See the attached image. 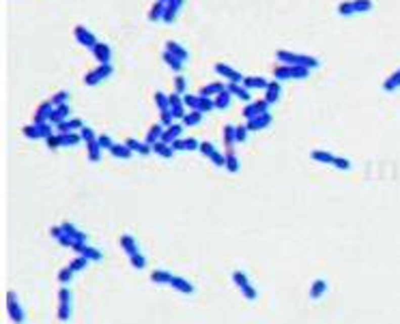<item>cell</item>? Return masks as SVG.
Wrapping results in <instances>:
<instances>
[{"mask_svg": "<svg viewBox=\"0 0 400 324\" xmlns=\"http://www.w3.org/2000/svg\"><path fill=\"white\" fill-rule=\"evenodd\" d=\"M276 58L282 65H291V67H305V69H319V67H321V61L317 56L299 54V52H288V49H278Z\"/></svg>", "mask_w": 400, "mask_h": 324, "instance_id": "cell-1", "label": "cell"}, {"mask_svg": "<svg viewBox=\"0 0 400 324\" xmlns=\"http://www.w3.org/2000/svg\"><path fill=\"white\" fill-rule=\"evenodd\" d=\"M312 69H305V67H291V65H278L274 67V80L282 82V80H305L310 78Z\"/></svg>", "mask_w": 400, "mask_h": 324, "instance_id": "cell-2", "label": "cell"}, {"mask_svg": "<svg viewBox=\"0 0 400 324\" xmlns=\"http://www.w3.org/2000/svg\"><path fill=\"white\" fill-rule=\"evenodd\" d=\"M73 313V294L71 290L63 286L58 290V320L61 322H69Z\"/></svg>", "mask_w": 400, "mask_h": 324, "instance_id": "cell-3", "label": "cell"}, {"mask_svg": "<svg viewBox=\"0 0 400 324\" xmlns=\"http://www.w3.org/2000/svg\"><path fill=\"white\" fill-rule=\"evenodd\" d=\"M7 313H9V318H11L13 324H24V322H26V311H24L20 298H18V294H15L13 290L7 292Z\"/></svg>", "mask_w": 400, "mask_h": 324, "instance_id": "cell-4", "label": "cell"}, {"mask_svg": "<svg viewBox=\"0 0 400 324\" xmlns=\"http://www.w3.org/2000/svg\"><path fill=\"white\" fill-rule=\"evenodd\" d=\"M233 281H235V286L241 290V294L248 298V301H256V298H258L256 288L252 286V281L248 279V275H245L243 271H235L233 273Z\"/></svg>", "mask_w": 400, "mask_h": 324, "instance_id": "cell-5", "label": "cell"}, {"mask_svg": "<svg viewBox=\"0 0 400 324\" xmlns=\"http://www.w3.org/2000/svg\"><path fill=\"white\" fill-rule=\"evenodd\" d=\"M112 73H114L112 65H99V67H95L93 71H88L86 75H84V84H86V86H97L99 82L108 80Z\"/></svg>", "mask_w": 400, "mask_h": 324, "instance_id": "cell-6", "label": "cell"}, {"mask_svg": "<svg viewBox=\"0 0 400 324\" xmlns=\"http://www.w3.org/2000/svg\"><path fill=\"white\" fill-rule=\"evenodd\" d=\"M73 37H75V41H78L82 47H88V49H93V47L99 43V39L93 35L86 26H82V24H78V26L73 28Z\"/></svg>", "mask_w": 400, "mask_h": 324, "instance_id": "cell-7", "label": "cell"}, {"mask_svg": "<svg viewBox=\"0 0 400 324\" xmlns=\"http://www.w3.org/2000/svg\"><path fill=\"white\" fill-rule=\"evenodd\" d=\"M213 71H215L217 75H222L226 82H235V84H241L243 78H245V75H241L239 71L233 69V67L226 65V63H215V65H213Z\"/></svg>", "mask_w": 400, "mask_h": 324, "instance_id": "cell-8", "label": "cell"}, {"mask_svg": "<svg viewBox=\"0 0 400 324\" xmlns=\"http://www.w3.org/2000/svg\"><path fill=\"white\" fill-rule=\"evenodd\" d=\"M265 112H269V103L265 99H258V101H250V103L243 107L241 114L245 116V121H250V118H256V116L265 114Z\"/></svg>", "mask_w": 400, "mask_h": 324, "instance_id": "cell-9", "label": "cell"}, {"mask_svg": "<svg viewBox=\"0 0 400 324\" xmlns=\"http://www.w3.org/2000/svg\"><path fill=\"white\" fill-rule=\"evenodd\" d=\"M71 249L78 253V255H84V258L91 260V262H99L101 258H104L101 249H97V247H91V245H86V243H75Z\"/></svg>", "mask_w": 400, "mask_h": 324, "instance_id": "cell-10", "label": "cell"}, {"mask_svg": "<svg viewBox=\"0 0 400 324\" xmlns=\"http://www.w3.org/2000/svg\"><path fill=\"white\" fill-rule=\"evenodd\" d=\"M168 99H170V112H172L174 121H183V116L190 112V110L185 107L183 95H176V92H172V95H168Z\"/></svg>", "mask_w": 400, "mask_h": 324, "instance_id": "cell-11", "label": "cell"}, {"mask_svg": "<svg viewBox=\"0 0 400 324\" xmlns=\"http://www.w3.org/2000/svg\"><path fill=\"white\" fill-rule=\"evenodd\" d=\"M52 112H54V103L52 101H43V103H39V107L35 110V116H32V123H50V118H52Z\"/></svg>", "mask_w": 400, "mask_h": 324, "instance_id": "cell-12", "label": "cell"}, {"mask_svg": "<svg viewBox=\"0 0 400 324\" xmlns=\"http://www.w3.org/2000/svg\"><path fill=\"white\" fill-rule=\"evenodd\" d=\"M271 123H274V116H271V112H265L256 118H250V121L245 123V127H248L250 131H262V129H267Z\"/></svg>", "mask_w": 400, "mask_h": 324, "instance_id": "cell-13", "label": "cell"}, {"mask_svg": "<svg viewBox=\"0 0 400 324\" xmlns=\"http://www.w3.org/2000/svg\"><path fill=\"white\" fill-rule=\"evenodd\" d=\"M93 54H95V58L99 61V65H112V49H110L108 43H99L93 47Z\"/></svg>", "mask_w": 400, "mask_h": 324, "instance_id": "cell-14", "label": "cell"}, {"mask_svg": "<svg viewBox=\"0 0 400 324\" xmlns=\"http://www.w3.org/2000/svg\"><path fill=\"white\" fill-rule=\"evenodd\" d=\"M183 123H172L170 127H166L164 129V135H161V142H166V144H172L174 140H179L181 138V133H183Z\"/></svg>", "mask_w": 400, "mask_h": 324, "instance_id": "cell-15", "label": "cell"}, {"mask_svg": "<svg viewBox=\"0 0 400 324\" xmlns=\"http://www.w3.org/2000/svg\"><path fill=\"white\" fill-rule=\"evenodd\" d=\"M226 90L231 92L233 97H237V99H241V101H248L250 103V99H252V95H250V88H245L243 84H235V82H228L226 84Z\"/></svg>", "mask_w": 400, "mask_h": 324, "instance_id": "cell-16", "label": "cell"}, {"mask_svg": "<svg viewBox=\"0 0 400 324\" xmlns=\"http://www.w3.org/2000/svg\"><path fill=\"white\" fill-rule=\"evenodd\" d=\"M69 118H71V107H69V103H65V105H56L54 107L50 123H52V125H61L65 121H69Z\"/></svg>", "mask_w": 400, "mask_h": 324, "instance_id": "cell-17", "label": "cell"}, {"mask_svg": "<svg viewBox=\"0 0 400 324\" xmlns=\"http://www.w3.org/2000/svg\"><path fill=\"white\" fill-rule=\"evenodd\" d=\"M170 288H174L176 292H181V294H194V284H190L185 277H179V275H172Z\"/></svg>", "mask_w": 400, "mask_h": 324, "instance_id": "cell-18", "label": "cell"}, {"mask_svg": "<svg viewBox=\"0 0 400 324\" xmlns=\"http://www.w3.org/2000/svg\"><path fill=\"white\" fill-rule=\"evenodd\" d=\"M61 228L65 230V234L69 236L71 241H75V243H86V234H84L80 228H75L73 224H69V221H63Z\"/></svg>", "mask_w": 400, "mask_h": 324, "instance_id": "cell-19", "label": "cell"}, {"mask_svg": "<svg viewBox=\"0 0 400 324\" xmlns=\"http://www.w3.org/2000/svg\"><path fill=\"white\" fill-rule=\"evenodd\" d=\"M183 3H185V0H168V3H166V11H164V20H161V22H166V24L174 22L176 20V13L183 7Z\"/></svg>", "mask_w": 400, "mask_h": 324, "instance_id": "cell-20", "label": "cell"}, {"mask_svg": "<svg viewBox=\"0 0 400 324\" xmlns=\"http://www.w3.org/2000/svg\"><path fill=\"white\" fill-rule=\"evenodd\" d=\"M166 52H170L172 56H176V58H181L183 63H187L190 61V54H187V49L179 43V41H166Z\"/></svg>", "mask_w": 400, "mask_h": 324, "instance_id": "cell-21", "label": "cell"}, {"mask_svg": "<svg viewBox=\"0 0 400 324\" xmlns=\"http://www.w3.org/2000/svg\"><path fill=\"white\" fill-rule=\"evenodd\" d=\"M170 146H172L176 152L179 150H198L200 148V142L198 140H194V138H179V140H174L172 144H170Z\"/></svg>", "mask_w": 400, "mask_h": 324, "instance_id": "cell-22", "label": "cell"}, {"mask_svg": "<svg viewBox=\"0 0 400 324\" xmlns=\"http://www.w3.org/2000/svg\"><path fill=\"white\" fill-rule=\"evenodd\" d=\"M50 236H52L54 241L61 243L63 247H73L75 245V241H71V238L65 234V230L61 226H52V228H50Z\"/></svg>", "mask_w": 400, "mask_h": 324, "instance_id": "cell-23", "label": "cell"}, {"mask_svg": "<svg viewBox=\"0 0 400 324\" xmlns=\"http://www.w3.org/2000/svg\"><path fill=\"white\" fill-rule=\"evenodd\" d=\"M327 292V281L323 279V277H319V279H314L312 284H310V298L312 301H319V298Z\"/></svg>", "mask_w": 400, "mask_h": 324, "instance_id": "cell-24", "label": "cell"}, {"mask_svg": "<svg viewBox=\"0 0 400 324\" xmlns=\"http://www.w3.org/2000/svg\"><path fill=\"white\" fill-rule=\"evenodd\" d=\"M222 138H224V146H226V150L235 148V142H237V125H224V129H222Z\"/></svg>", "mask_w": 400, "mask_h": 324, "instance_id": "cell-25", "label": "cell"}, {"mask_svg": "<svg viewBox=\"0 0 400 324\" xmlns=\"http://www.w3.org/2000/svg\"><path fill=\"white\" fill-rule=\"evenodd\" d=\"M241 84H243L245 88H250V90H254V88H262V90H265L269 86V82L265 78H260V75H245Z\"/></svg>", "mask_w": 400, "mask_h": 324, "instance_id": "cell-26", "label": "cell"}, {"mask_svg": "<svg viewBox=\"0 0 400 324\" xmlns=\"http://www.w3.org/2000/svg\"><path fill=\"white\" fill-rule=\"evenodd\" d=\"M224 88H226L224 82H211V84H207V86H202V88L198 90V95H200V97H211V99H213V97L219 95V92H222Z\"/></svg>", "mask_w": 400, "mask_h": 324, "instance_id": "cell-27", "label": "cell"}, {"mask_svg": "<svg viewBox=\"0 0 400 324\" xmlns=\"http://www.w3.org/2000/svg\"><path fill=\"white\" fill-rule=\"evenodd\" d=\"M121 247H123V251L129 255H136V253H140V249H138V243H136V238L131 236V234H123L121 236Z\"/></svg>", "mask_w": 400, "mask_h": 324, "instance_id": "cell-28", "label": "cell"}, {"mask_svg": "<svg viewBox=\"0 0 400 324\" xmlns=\"http://www.w3.org/2000/svg\"><path fill=\"white\" fill-rule=\"evenodd\" d=\"M161 61H164V63H166V65H168L174 73H181V71H183V67H185V63L181 61V58L172 56L170 52H166V49H164V54H161Z\"/></svg>", "mask_w": 400, "mask_h": 324, "instance_id": "cell-29", "label": "cell"}, {"mask_svg": "<svg viewBox=\"0 0 400 324\" xmlns=\"http://www.w3.org/2000/svg\"><path fill=\"white\" fill-rule=\"evenodd\" d=\"M280 90H282V88H280V82L278 80H271L269 86L265 88V101H267L269 105L276 103V101L280 99Z\"/></svg>", "mask_w": 400, "mask_h": 324, "instance_id": "cell-30", "label": "cell"}, {"mask_svg": "<svg viewBox=\"0 0 400 324\" xmlns=\"http://www.w3.org/2000/svg\"><path fill=\"white\" fill-rule=\"evenodd\" d=\"M153 152H155V155H159L161 159H172L174 157V148L170 146V144H166V142H157V144H153Z\"/></svg>", "mask_w": 400, "mask_h": 324, "instance_id": "cell-31", "label": "cell"}, {"mask_svg": "<svg viewBox=\"0 0 400 324\" xmlns=\"http://www.w3.org/2000/svg\"><path fill=\"white\" fill-rule=\"evenodd\" d=\"M164 129H166V127L161 125V123H155V125H153L151 129L147 131V140H144V142L151 144V146H153V144H157V142L161 140V135H164Z\"/></svg>", "mask_w": 400, "mask_h": 324, "instance_id": "cell-32", "label": "cell"}, {"mask_svg": "<svg viewBox=\"0 0 400 324\" xmlns=\"http://www.w3.org/2000/svg\"><path fill=\"white\" fill-rule=\"evenodd\" d=\"M82 127H84V123L80 118H69V121L56 125V129H58V133H73L75 129H82Z\"/></svg>", "mask_w": 400, "mask_h": 324, "instance_id": "cell-33", "label": "cell"}, {"mask_svg": "<svg viewBox=\"0 0 400 324\" xmlns=\"http://www.w3.org/2000/svg\"><path fill=\"white\" fill-rule=\"evenodd\" d=\"M398 88H400V69H396L394 73H389L385 78V82H383V90H385V92H394Z\"/></svg>", "mask_w": 400, "mask_h": 324, "instance_id": "cell-34", "label": "cell"}, {"mask_svg": "<svg viewBox=\"0 0 400 324\" xmlns=\"http://www.w3.org/2000/svg\"><path fill=\"white\" fill-rule=\"evenodd\" d=\"M125 144H127V146H129L134 152H138V155H144V157H147V155H151V152H153V146H151V144H147V142L127 140Z\"/></svg>", "mask_w": 400, "mask_h": 324, "instance_id": "cell-35", "label": "cell"}, {"mask_svg": "<svg viewBox=\"0 0 400 324\" xmlns=\"http://www.w3.org/2000/svg\"><path fill=\"white\" fill-rule=\"evenodd\" d=\"M310 157H312L314 161H319V164H325V166H334V161H336V155H331L329 150H321V148L312 150Z\"/></svg>", "mask_w": 400, "mask_h": 324, "instance_id": "cell-36", "label": "cell"}, {"mask_svg": "<svg viewBox=\"0 0 400 324\" xmlns=\"http://www.w3.org/2000/svg\"><path fill=\"white\" fill-rule=\"evenodd\" d=\"M110 155L116 157V159H131L134 150L127 146V144H114V146L110 148Z\"/></svg>", "mask_w": 400, "mask_h": 324, "instance_id": "cell-37", "label": "cell"}, {"mask_svg": "<svg viewBox=\"0 0 400 324\" xmlns=\"http://www.w3.org/2000/svg\"><path fill=\"white\" fill-rule=\"evenodd\" d=\"M239 168H241V164H239V157L235 155V148L226 150V170L231 174H237V172H239Z\"/></svg>", "mask_w": 400, "mask_h": 324, "instance_id": "cell-38", "label": "cell"}, {"mask_svg": "<svg viewBox=\"0 0 400 324\" xmlns=\"http://www.w3.org/2000/svg\"><path fill=\"white\" fill-rule=\"evenodd\" d=\"M164 11H166V3H159L155 0L149 11V22H157V20H164Z\"/></svg>", "mask_w": 400, "mask_h": 324, "instance_id": "cell-39", "label": "cell"}, {"mask_svg": "<svg viewBox=\"0 0 400 324\" xmlns=\"http://www.w3.org/2000/svg\"><path fill=\"white\" fill-rule=\"evenodd\" d=\"M170 279H172V273L168 271H153L151 273V281L159 286H170Z\"/></svg>", "mask_w": 400, "mask_h": 324, "instance_id": "cell-40", "label": "cell"}, {"mask_svg": "<svg viewBox=\"0 0 400 324\" xmlns=\"http://www.w3.org/2000/svg\"><path fill=\"white\" fill-rule=\"evenodd\" d=\"M213 101H215V110H226L228 105H231V101H233V95L228 92L226 88L219 92V95H215L213 97Z\"/></svg>", "mask_w": 400, "mask_h": 324, "instance_id": "cell-41", "label": "cell"}, {"mask_svg": "<svg viewBox=\"0 0 400 324\" xmlns=\"http://www.w3.org/2000/svg\"><path fill=\"white\" fill-rule=\"evenodd\" d=\"M86 150H88V159L93 161V164H97V161L101 159V148L99 146V142L97 140H91V142H86Z\"/></svg>", "mask_w": 400, "mask_h": 324, "instance_id": "cell-42", "label": "cell"}, {"mask_svg": "<svg viewBox=\"0 0 400 324\" xmlns=\"http://www.w3.org/2000/svg\"><path fill=\"white\" fill-rule=\"evenodd\" d=\"M153 99H155V105L159 107V112H170V99H168L166 92L157 90L155 95H153Z\"/></svg>", "mask_w": 400, "mask_h": 324, "instance_id": "cell-43", "label": "cell"}, {"mask_svg": "<svg viewBox=\"0 0 400 324\" xmlns=\"http://www.w3.org/2000/svg\"><path fill=\"white\" fill-rule=\"evenodd\" d=\"M202 116H205V114H202V112H196V110H190V112H187L185 116H183V125L185 127H194V125H198L200 121H202Z\"/></svg>", "mask_w": 400, "mask_h": 324, "instance_id": "cell-44", "label": "cell"}, {"mask_svg": "<svg viewBox=\"0 0 400 324\" xmlns=\"http://www.w3.org/2000/svg\"><path fill=\"white\" fill-rule=\"evenodd\" d=\"M22 133L26 135L28 140H41V131H39V125H37V123L24 125V127H22Z\"/></svg>", "mask_w": 400, "mask_h": 324, "instance_id": "cell-45", "label": "cell"}, {"mask_svg": "<svg viewBox=\"0 0 400 324\" xmlns=\"http://www.w3.org/2000/svg\"><path fill=\"white\" fill-rule=\"evenodd\" d=\"M353 7L355 13H370L374 9V3L372 0H353Z\"/></svg>", "mask_w": 400, "mask_h": 324, "instance_id": "cell-46", "label": "cell"}, {"mask_svg": "<svg viewBox=\"0 0 400 324\" xmlns=\"http://www.w3.org/2000/svg\"><path fill=\"white\" fill-rule=\"evenodd\" d=\"M63 135V146H78L82 142V135L80 133H61Z\"/></svg>", "mask_w": 400, "mask_h": 324, "instance_id": "cell-47", "label": "cell"}, {"mask_svg": "<svg viewBox=\"0 0 400 324\" xmlns=\"http://www.w3.org/2000/svg\"><path fill=\"white\" fill-rule=\"evenodd\" d=\"M50 101L54 103V107L56 105H65V103H69V92H67V90H58V92H54V95L50 97Z\"/></svg>", "mask_w": 400, "mask_h": 324, "instance_id": "cell-48", "label": "cell"}, {"mask_svg": "<svg viewBox=\"0 0 400 324\" xmlns=\"http://www.w3.org/2000/svg\"><path fill=\"white\" fill-rule=\"evenodd\" d=\"M183 101H185L187 110H196V112H198V107H200V95L198 92H196V95H183Z\"/></svg>", "mask_w": 400, "mask_h": 324, "instance_id": "cell-49", "label": "cell"}, {"mask_svg": "<svg viewBox=\"0 0 400 324\" xmlns=\"http://www.w3.org/2000/svg\"><path fill=\"white\" fill-rule=\"evenodd\" d=\"M185 90H187V78H185V75H181V73H176V78H174V92H176V95H185Z\"/></svg>", "mask_w": 400, "mask_h": 324, "instance_id": "cell-50", "label": "cell"}, {"mask_svg": "<svg viewBox=\"0 0 400 324\" xmlns=\"http://www.w3.org/2000/svg\"><path fill=\"white\" fill-rule=\"evenodd\" d=\"M88 262H91V260H86L84 255H78V258H75L73 262H69V268H71L73 273H80V271H84V268L88 266Z\"/></svg>", "mask_w": 400, "mask_h": 324, "instance_id": "cell-51", "label": "cell"}, {"mask_svg": "<svg viewBox=\"0 0 400 324\" xmlns=\"http://www.w3.org/2000/svg\"><path fill=\"white\" fill-rule=\"evenodd\" d=\"M338 15H355V7H353V0H344V3L338 5Z\"/></svg>", "mask_w": 400, "mask_h": 324, "instance_id": "cell-52", "label": "cell"}, {"mask_svg": "<svg viewBox=\"0 0 400 324\" xmlns=\"http://www.w3.org/2000/svg\"><path fill=\"white\" fill-rule=\"evenodd\" d=\"M97 142H99V146L104 148V150H108V152H110V148H112L114 144H116L112 138H110L108 133H101V135H97Z\"/></svg>", "mask_w": 400, "mask_h": 324, "instance_id": "cell-53", "label": "cell"}, {"mask_svg": "<svg viewBox=\"0 0 400 324\" xmlns=\"http://www.w3.org/2000/svg\"><path fill=\"white\" fill-rule=\"evenodd\" d=\"M129 262H131V266H134V268H138V271L147 268V258L142 255V251H140V253H136V255H131Z\"/></svg>", "mask_w": 400, "mask_h": 324, "instance_id": "cell-54", "label": "cell"}, {"mask_svg": "<svg viewBox=\"0 0 400 324\" xmlns=\"http://www.w3.org/2000/svg\"><path fill=\"white\" fill-rule=\"evenodd\" d=\"M46 144H48V148H52V150L61 148V146H63V135H61V133H54V135H50V138L46 140Z\"/></svg>", "mask_w": 400, "mask_h": 324, "instance_id": "cell-55", "label": "cell"}, {"mask_svg": "<svg viewBox=\"0 0 400 324\" xmlns=\"http://www.w3.org/2000/svg\"><path fill=\"white\" fill-rule=\"evenodd\" d=\"M73 275H75V273L69 268V266H65L61 273H58V284H63V286H67V284H69V281L73 279Z\"/></svg>", "mask_w": 400, "mask_h": 324, "instance_id": "cell-56", "label": "cell"}, {"mask_svg": "<svg viewBox=\"0 0 400 324\" xmlns=\"http://www.w3.org/2000/svg\"><path fill=\"white\" fill-rule=\"evenodd\" d=\"M80 135H82V140H84V144H86V142H91V140H97V133H95V131H93V129H91V127H86V125H84V127H82V129H80Z\"/></svg>", "mask_w": 400, "mask_h": 324, "instance_id": "cell-57", "label": "cell"}, {"mask_svg": "<svg viewBox=\"0 0 400 324\" xmlns=\"http://www.w3.org/2000/svg\"><path fill=\"white\" fill-rule=\"evenodd\" d=\"M198 150H200L205 157H209V159H211V155H213V152H215L217 148H215L211 142H200V148H198Z\"/></svg>", "mask_w": 400, "mask_h": 324, "instance_id": "cell-58", "label": "cell"}, {"mask_svg": "<svg viewBox=\"0 0 400 324\" xmlns=\"http://www.w3.org/2000/svg\"><path fill=\"white\" fill-rule=\"evenodd\" d=\"M211 161H213L217 168H226V155H222L219 150H215L213 155H211Z\"/></svg>", "mask_w": 400, "mask_h": 324, "instance_id": "cell-59", "label": "cell"}, {"mask_svg": "<svg viewBox=\"0 0 400 324\" xmlns=\"http://www.w3.org/2000/svg\"><path fill=\"white\" fill-rule=\"evenodd\" d=\"M334 168L336 170H351V161H348L346 157H336Z\"/></svg>", "mask_w": 400, "mask_h": 324, "instance_id": "cell-60", "label": "cell"}, {"mask_svg": "<svg viewBox=\"0 0 400 324\" xmlns=\"http://www.w3.org/2000/svg\"><path fill=\"white\" fill-rule=\"evenodd\" d=\"M248 133H250L248 127L239 125V127H237V142H245V140H248Z\"/></svg>", "mask_w": 400, "mask_h": 324, "instance_id": "cell-61", "label": "cell"}, {"mask_svg": "<svg viewBox=\"0 0 400 324\" xmlns=\"http://www.w3.org/2000/svg\"><path fill=\"white\" fill-rule=\"evenodd\" d=\"M159 3H168V0H159Z\"/></svg>", "mask_w": 400, "mask_h": 324, "instance_id": "cell-62", "label": "cell"}]
</instances>
